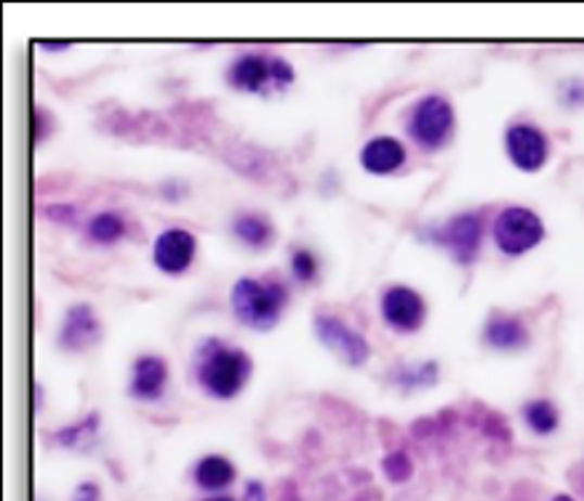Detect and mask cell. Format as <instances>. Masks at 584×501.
<instances>
[{
	"instance_id": "cell-15",
	"label": "cell",
	"mask_w": 584,
	"mask_h": 501,
	"mask_svg": "<svg viewBox=\"0 0 584 501\" xmlns=\"http://www.w3.org/2000/svg\"><path fill=\"white\" fill-rule=\"evenodd\" d=\"M192 477H195V486L203 488V491H225L236 480V467H232L230 459L219 457V453H208L195 464Z\"/></svg>"
},
{
	"instance_id": "cell-20",
	"label": "cell",
	"mask_w": 584,
	"mask_h": 501,
	"mask_svg": "<svg viewBox=\"0 0 584 501\" xmlns=\"http://www.w3.org/2000/svg\"><path fill=\"white\" fill-rule=\"evenodd\" d=\"M291 272H294L296 283H302V285L315 283L320 272L318 256H315L309 248H296L294 254H291Z\"/></svg>"
},
{
	"instance_id": "cell-16",
	"label": "cell",
	"mask_w": 584,
	"mask_h": 501,
	"mask_svg": "<svg viewBox=\"0 0 584 501\" xmlns=\"http://www.w3.org/2000/svg\"><path fill=\"white\" fill-rule=\"evenodd\" d=\"M232 235L243 243L246 248H267L276 237V230H272L270 219L262 217V214H238L232 219Z\"/></svg>"
},
{
	"instance_id": "cell-25",
	"label": "cell",
	"mask_w": 584,
	"mask_h": 501,
	"mask_svg": "<svg viewBox=\"0 0 584 501\" xmlns=\"http://www.w3.org/2000/svg\"><path fill=\"white\" fill-rule=\"evenodd\" d=\"M73 501H102V493H99L97 483H80V486L75 488Z\"/></svg>"
},
{
	"instance_id": "cell-11",
	"label": "cell",
	"mask_w": 584,
	"mask_h": 501,
	"mask_svg": "<svg viewBox=\"0 0 584 501\" xmlns=\"http://www.w3.org/2000/svg\"><path fill=\"white\" fill-rule=\"evenodd\" d=\"M102 336V325H99L97 314H93L91 305H73L62 318V329L56 342L67 352H84V349L93 347Z\"/></svg>"
},
{
	"instance_id": "cell-6",
	"label": "cell",
	"mask_w": 584,
	"mask_h": 501,
	"mask_svg": "<svg viewBox=\"0 0 584 501\" xmlns=\"http://www.w3.org/2000/svg\"><path fill=\"white\" fill-rule=\"evenodd\" d=\"M313 331L320 345L331 349L339 360H344V363L353 365V369H358V365H364L366 360H369V342H366L358 331L350 329L337 314H315Z\"/></svg>"
},
{
	"instance_id": "cell-29",
	"label": "cell",
	"mask_w": 584,
	"mask_h": 501,
	"mask_svg": "<svg viewBox=\"0 0 584 501\" xmlns=\"http://www.w3.org/2000/svg\"><path fill=\"white\" fill-rule=\"evenodd\" d=\"M553 501H574L571 497H566V493H560V497H555Z\"/></svg>"
},
{
	"instance_id": "cell-8",
	"label": "cell",
	"mask_w": 584,
	"mask_h": 501,
	"mask_svg": "<svg viewBox=\"0 0 584 501\" xmlns=\"http://www.w3.org/2000/svg\"><path fill=\"white\" fill-rule=\"evenodd\" d=\"M505 150L512 166L525 174H534L550 157V139L542 128L531 124H512L505 133Z\"/></svg>"
},
{
	"instance_id": "cell-3",
	"label": "cell",
	"mask_w": 584,
	"mask_h": 501,
	"mask_svg": "<svg viewBox=\"0 0 584 501\" xmlns=\"http://www.w3.org/2000/svg\"><path fill=\"white\" fill-rule=\"evenodd\" d=\"M454 126H457V118H454L452 102L441 94H428L419 99L406 120V131L414 139V144L430 150V153L446 147L454 133Z\"/></svg>"
},
{
	"instance_id": "cell-13",
	"label": "cell",
	"mask_w": 584,
	"mask_h": 501,
	"mask_svg": "<svg viewBox=\"0 0 584 501\" xmlns=\"http://www.w3.org/2000/svg\"><path fill=\"white\" fill-rule=\"evenodd\" d=\"M406 147L395 137H373L360 150V166L373 177H390L406 166Z\"/></svg>"
},
{
	"instance_id": "cell-4",
	"label": "cell",
	"mask_w": 584,
	"mask_h": 501,
	"mask_svg": "<svg viewBox=\"0 0 584 501\" xmlns=\"http://www.w3.org/2000/svg\"><path fill=\"white\" fill-rule=\"evenodd\" d=\"M494 246L505 256H523L531 248H536L545 237V224L539 214L523 206H507L496 214L494 227Z\"/></svg>"
},
{
	"instance_id": "cell-14",
	"label": "cell",
	"mask_w": 584,
	"mask_h": 501,
	"mask_svg": "<svg viewBox=\"0 0 584 501\" xmlns=\"http://www.w3.org/2000/svg\"><path fill=\"white\" fill-rule=\"evenodd\" d=\"M483 342L496 352H518L529 347L531 336L521 318L505 312H494L483 329Z\"/></svg>"
},
{
	"instance_id": "cell-28",
	"label": "cell",
	"mask_w": 584,
	"mask_h": 501,
	"mask_svg": "<svg viewBox=\"0 0 584 501\" xmlns=\"http://www.w3.org/2000/svg\"><path fill=\"white\" fill-rule=\"evenodd\" d=\"M203 501H238V499H232V497H208V499H203Z\"/></svg>"
},
{
	"instance_id": "cell-27",
	"label": "cell",
	"mask_w": 584,
	"mask_h": 501,
	"mask_svg": "<svg viewBox=\"0 0 584 501\" xmlns=\"http://www.w3.org/2000/svg\"><path fill=\"white\" fill-rule=\"evenodd\" d=\"M46 49H51V51H60V49H67L69 43H54V40H49V43H43Z\"/></svg>"
},
{
	"instance_id": "cell-10",
	"label": "cell",
	"mask_w": 584,
	"mask_h": 501,
	"mask_svg": "<svg viewBox=\"0 0 584 501\" xmlns=\"http://www.w3.org/2000/svg\"><path fill=\"white\" fill-rule=\"evenodd\" d=\"M227 84L243 94H267V89L276 86L272 56L262 54V51H243L227 67Z\"/></svg>"
},
{
	"instance_id": "cell-23",
	"label": "cell",
	"mask_w": 584,
	"mask_h": 501,
	"mask_svg": "<svg viewBox=\"0 0 584 501\" xmlns=\"http://www.w3.org/2000/svg\"><path fill=\"white\" fill-rule=\"evenodd\" d=\"M272 80H276V89H285V86L294 84V67L283 56H272Z\"/></svg>"
},
{
	"instance_id": "cell-19",
	"label": "cell",
	"mask_w": 584,
	"mask_h": 501,
	"mask_svg": "<svg viewBox=\"0 0 584 501\" xmlns=\"http://www.w3.org/2000/svg\"><path fill=\"white\" fill-rule=\"evenodd\" d=\"M393 382L398 384L401 389L411 393V389H424L432 387L437 382V363H408L398 365L393 371Z\"/></svg>"
},
{
	"instance_id": "cell-12",
	"label": "cell",
	"mask_w": 584,
	"mask_h": 501,
	"mask_svg": "<svg viewBox=\"0 0 584 501\" xmlns=\"http://www.w3.org/2000/svg\"><path fill=\"white\" fill-rule=\"evenodd\" d=\"M168 384V365L166 360L157 355H139L131 365V384H128V395L134 400H144L153 403L161 400Z\"/></svg>"
},
{
	"instance_id": "cell-7",
	"label": "cell",
	"mask_w": 584,
	"mask_h": 501,
	"mask_svg": "<svg viewBox=\"0 0 584 501\" xmlns=\"http://www.w3.org/2000/svg\"><path fill=\"white\" fill-rule=\"evenodd\" d=\"M379 310H382L384 323L393 331H398V334H414V331L422 329L424 318H428V305L411 285H390V288H384L382 299H379Z\"/></svg>"
},
{
	"instance_id": "cell-1",
	"label": "cell",
	"mask_w": 584,
	"mask_h": 501,
	"mask_svg": "<svg viewBox=\"0 0 584 501\" xmlns=\"http://www.w3.org/2000/svg\"><path fill=\"white\" fill-rule=\"evenodd\" d=\"M195 376L206 395L216 400H232L251 376V360L241 347L221 339H203L195 349Z\"/></svg>"
},
{
	"instance_id": "cell-22",
	"label": "cell",
	"mask_w": 584,
	"mask_h": 501,
	"mask_svg": "<svg viewBox=\"0 0 584 501\" xmlns=\"http://www.w3.org/2000/svg\"><path fill=\"white\" fill-rule=\"evenodd\" d=\"M560 102L566 107H582L584 104V80L582 78H571L560 86Z\"/></svg>"
},
{
	"instance_id": "cell-17",
	"label": "cell",
	"mask_w": 584,
	"mask_h": 501,
	"mask_svg": "<svg viewBox=\"0 0 584 501\" xmlns=\"http://www.w3.org/2000/svg\"><path fill=\"white\" fill-rule=\"evenodd\" d=\"M126 227V219L120 214L99 211L86 224V241L97 243V246H115L118 241H124Z\"/></svg>"
},
{
	"instance_id": "cell-24",
	"label": "cell",
	"mask_w": 584,
	"mask_h": 501,
	"mask_svg": "<svg viewBox=\"0 0 584 501\" xmlns=\"http://www.w3.org/2000/svg\"><path fill=\"white\" fill-rule=\"evenodd\" d=\"M56 438H60V442H64V446H75L80 438H89V419H84V422L75 424V427L62 429Z\"/></svg>"
},
{
	"instance_id": "cell-2",
	"label": "cell",
	"mask_w": 584,
	"mask_h": 501,
	"mask_svg": "<svg viewBox=\"0 0 584 501\" xmlns=\"http://www.w3.org/2000/svg\"><path fill=\"white\" fill-rule=\"evenodd\" d=\"M289 305V288L280 281L241 278L230 291V307L243 325L254 331L276 329Z\"/></svg>"
},
{
	"instance_id": "cell-21",
	"label": "cell",
	"mask_w": 584,
	"mask_h": 501,
	"mask_svg": "<svg viewBox=\"0 0 584 501\" xmlns=\"http://www.w3.org/2000/svg\"><path fill=\"white\" fill-rule=\"evenodd\" d=\"M384 475L390 477L393 483H403L411 477V462H408V457L403 451L390 453L388 459H384Z\"/></svg>"
},
{
	"instance_id": "cell-5",
	"label": "cell",
	"mask_w": 584,
	"mask_h": 501,
	"mask_svg": "<svg viewBox=\"0 0 584 501\" xmlns=\"http://www.w3.org/2000/svg\"><path fill=\"white\" fill-rule=\"evenodd\" d=\"M430 241L437 243L441 248H446L459 265H472L481 251L483 241V219L481 214H457L448 221H443L441 227H432Z\"/></svg>"
},
{
	"instance_id": "cell-26",
	"label": "cell",
	"mask_w": 584,
	"mask_h": 501,
	"mask_svg": "<svg viewBox=\"0 0 584 501\" xmlns=\"http://www.w3.org/2000/svg\"><path fill=\"white\" fill-rule=\"evenodd\" d=\"M243 501H265V488L259 486V480H249L243 488Z\"/></svg>"
},
{
	"instance_id": "cell-18",
	"label": "cell",
	"mask_w": 584,
	"mask_h": 501,
	"mask_svg": "<svg viewBox=\"0 0 584 501\" xmlns=\"http://www.w3.org/2000/svg\"><path fill=\"white\" fill-rule=\"evenodd\" d=\"M523 422L531 433L539 435V438H547V435H553L555 429H558L560 413L550 400H529V403L523 406Z\"/></svg>"
},
{
	"instance_id": "cell-9",
	"label": "cell",
	"mask_w": 584,
	"mask_h": 501,
	"mask_svg": "<svg viewBox=\"0 0 584 501\" xmlns=\"http://www.w3.org/2000/svg\"><path fill=\"white\" fill-rule=\"evenodd\" d=\"M198 254V241L182 227H168L153 241V265L163 275H182Z\"/></svg>"
}]
</instances>
